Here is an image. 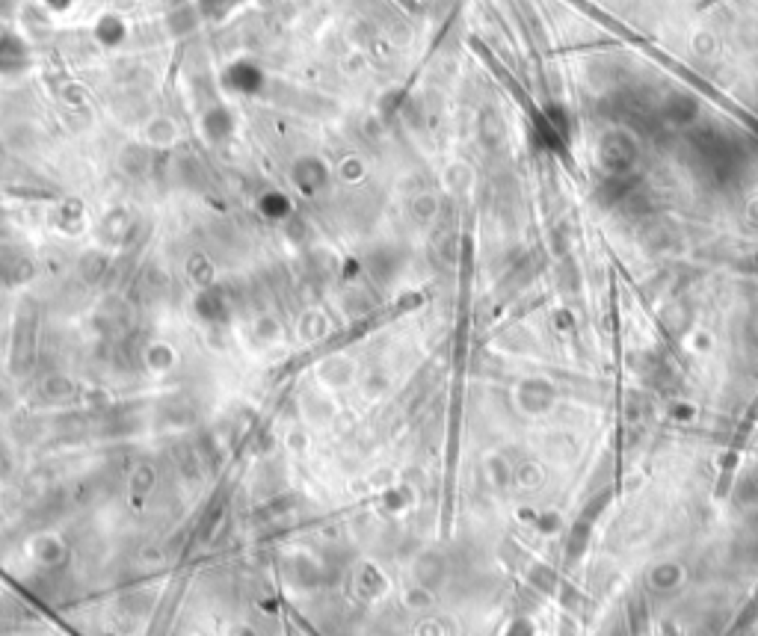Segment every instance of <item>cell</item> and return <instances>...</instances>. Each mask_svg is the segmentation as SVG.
I'll list each match as a JSON object with an SVG mask.
<instances>
[{"label": "cell", "instance_id": "1", "mask_svg": "<svg viewBox=\"0 0 758 636\" xmlns=\"http://www.w3.org/2000/svg\"><path fill=\"white\" fill-rule=\"evenodd\" d=\"M113 3H116V9H122V12H128V9L137 6V0H113Z\"/></svg>", "mask_w": 758, "mask_h": 636}]
</instances>
